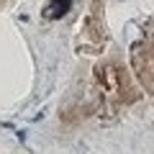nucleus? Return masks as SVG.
<instances>
[{"label": "nucleus", "mask_w": 154, "mask_h": 154, "mask_svg": "<svg viewBox=\"0 0 154 154\" xmlns=\"http://www.w3.org/2000/svg\"><path fill=\"white\" fill-rule=\"evenodd\" d=\"M69 5H72L69 0H51L49 8H46V16L49 18H62L67 11H69Z\"/></svg>", "instance_id": "1"}]
</instances>
